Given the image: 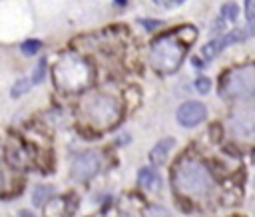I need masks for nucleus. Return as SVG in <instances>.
<instances>
[{"label":"nucleus","mask_w":255,"mask_h":217,"mask_svg":"<svg viewBox=\"0 0 255 217\" xmlns=\"http://www.w3.org/2000/svg\"><path fill=\"white\" fill-rule=\"evenodd\" d=\"M173 187L181 195L189 197H203L211 191L213 179L207 171L197 161H183L173 169Z\"/></svg>","instance_id":"obj_1"},{"label":"nucleus","mask_w":255,"mask_h":217,"mask_svg":"<svg viewBox=\"0 0 255 217\" xmlns=\"http://www.w3.org/2000/svg\"><path fill=\"white\" fill-rule=\"evenodd\" d=\"M54 80H56L58 88H62V90L78 92V90L86 88L88 82L92 80V70L80 56L66 54L54 68Z\"/></svg>","instance_id":"obj_2"},{"label":"nucleus","mask_w":255,"mask_h":217,"mask_svg":"<svg viewBox=\"0 0 255 217\" xmlns=\"http://www.w3.org/2000/svg\"><path fill=\"white\" fill-rule=\"evenodd\" d=\"M183 56H185V44H181L177 36H163L151 44L149 62L157 72L169 74L179 68Z\"/></svg>","instance_id":"obj_3"},{"label":"nucleus","mask_w":255,"mask_h":217,"mask_svg":"<svg viewBox=\"0 0 255 217\" xmlns=\"http://www.w3.org/2000/svg\"><path fill=\"white\" fill-rule=\"evenodd\" d=\"M221 96L229 100L255 98V68H235L221 76Z\"/></svg>","instance_id":"obj_4"},{"label":"nucleus","mask_w":255,"mask_h":217,"mask_svg":"<svg viewBox=\"0 0 255 217\" xmlns=\"http://www.w3.org/2000/svg\"><path fill=\"white\" fill-rule=\"evenodd\" d=\"M86 117L94 127H110L120 117L118 104L108 96H96L86 104Z\"/></svg>","instance_id":"obj_5"},{"label":"nucleus","mask_w":255,"mask_h":217,"mask_svg":"<svg viewBox=\"0 0 255 217\" xmlns=\"http://www.w3.org/2000/svg\"><path fill=\"white\" fill-rule=\"evenodd\" d=\"M229 131L235 139L253 143L255 141V109H245L229 117Z\"/></svg>","instance_id":"obj_6"},{"label":"nucleus","mask_w":255,"mask_h":217,"mask_svg":"<svg viewBox=\"0 0 255 217\" xmlns=\"http://www.w3.org/2000/svg\"><path fill=\"white\" fill-rule=\"evenodd\" d=\"M100 171V155L96 151H84L74 157L72 161V179L76 181H88Z\"/></svg>","instance_id":"obj_7"},{"label":"nucleus","mask_w":255,"mask_h":217,"mask_svg":"<svg viewBox=\"0 0 255 217\" xmlns=\"http://www.w3.org/2000/svg\"><path fill=\"white\" fill-rule=\"evenodd\" d=\"M247 38L245 30H233V32H227V34H221L217 38H213L211 42H207L203 48H201V54L205 60H213L219 56V52H223L227 46L231 44H237V42H243Z\"/></svg>","instance_id":"obj_8"},{"label":"nucleus","mask_w":255,"mask_h":217,"mask_svg":"<svg viewBox=\"0 0 255 217\" xmlns=\"http://www.w3.org/2000/svg\"><path fill=\"white\" fill-rule=\"evenodd\" d=\"M207 115V109L201 102H185L179 106L175 117L183 127H195L199 125Z\"/></svg>","instance_id":"obj_9"},{"label":"nucleus","mask_w":255,"mask_h":217,"mask_svg":"<svg viewBox=\"0 0 255 217\" xmlns=\"http://www.w3.org/2000/svg\"><path fill=\"white\" fill-rule=\"evenodd\" d=\"M173 145H175V139H173V137L159 139V141L151 147V151H149V161H151L153 165H161V163H165V159H167L169 151L173 149Z\"/></svg>","instance_id":"obj_10"},{"label":"nucleus","mask_w":255,"mask_h":217,"mask_svg":"<svg viewBox=\"0 0 255 217\" xmlns=\"http://www.w3.org/2000/svg\"><path fill=\"white\" fill-rule=\"evenodd\" d=\"M70 215H72V211L68 209V199H64V197L50 199L46 205V211H44V217H70Z\"/></svg>","instance_id":"obj_11"},{"label":"nucleus","mask_w":255,"mask_h":217,"mask_svg":"<svg viewBox=\"0 0 255 217\" xmlns=\"http://www.w3.org/2000/svg\"><path fill=\"white\" fill-rule=\"evenodd\" d=\"M245 16H247V28L245 34L255 36V0H245Z\"/></svg>","instance_id":"obj_12"},{"label":"nucleus","mask_w":255,"mask_h":217,"mask_svg":"<svg viewBox=\"0 0 255 217\" xmlns=\"http://www.w3.org/2000/svg\"><path fill=\"white\" fill-rule=\"evenodd\" d=\"M139 185H141V187H155V185H157V175H155V171L149 169V167H143V169L139 171Z\"/></svg>","instance_id":"obj_13"},{"label":"nucleus","mask_w":255,"mask_h":217,"mask_svg":"<svg viewBox=\"0 0 255 217\" xmlns=\"http://www.w3.org/2000/svg\"><path fill=\"white\" fill-rule=\"evenodd\" d=\"M50 193H52V187H48V185H38V187L34 189L32 203H34V205H44V203L50 199Z\"/></svg>","instance_id":"obj_14"},{"label":"nucleus","mask_w":255,"mask_h":217,"mask_svg":"<svg viewBox=\"0 0 255 217\" xmlns=\"http://www.w3.org/2000/svg\"><path fill=\"white\" fill-rule=\"evenodd\" d=\"M221 16H223L225 20H229V22L237 20V16H239V8H237V4H233V2L223 4V6H221Z\"/></svg>","instance_id":"obj_15"},{"label":"nucleus","mask_w":255,"mask_h":217,"mask_svg":"<svg viewBox=\"0 0 255 217\" xmlns=\"http://www.w3.org/2000/svg\"><path fill=\"white\" fill-rule=\"evenodd\" d=\"M40 48H42V42H40V40H26V42L20 46V50H22L26 56H34L36 52H40Z\"/></svg>","instance_id":"obj_16"},{"label":"nucleus","mask_w":255,"mask_h":217,"mask_svg":"<svg viewBox=\"0 0 255 217\" xmlns=\"http://www.w3.org/2000/svg\"><path fill=\"white\" fill-rule=\"evenodd\" d=\"M44 76H46V60H40V64L36 66V72H34V76H32V82L38 84V82L44 80Z\"/></svg>","instance_id":"obj_17"},{"label":"nucleus","mask_w":255,"mask_h":217,"mask_svg":"<svg viewBox=\"0 0 255 217\" xmlns=\"http://www.w3.org/2000/svg\"><path fill=\"white\" fill-rule=\"evenodd\" d=\"M195 90H197L199 94H207V92L211 90V82H209L207 78H197V80H195Z\"/></svg>","instance_id":"obj_18"},{"label":"nucleus","mask_w":255,"mask_h":217,"mask_svg":"<svg viewBox=\"0 0 255 217\" xmlns=\"http://www.w3.org/2000/svg\"><path fill=\"white\" fill-rule=\"evenodd\" d=\"M28 88H30V84H28V80H18V82H16V86L12 88V96H14V98H18L20 94H24V92H28Z\"/></svg>","instance_id":"obj_19"},{"label":"nucleus","mask_w":255,"mask_h":217,"mask_svg":"<svg viewBox=\"0 0 255 217\" xmlns=\"http://www.w3.org/2000/svg\"><path fill=\"white\" fill-rule=\"evenodd\" d=\"M139 22H141V26H145L147 30H153V28L159 26V20H153V22H151V20H139Z\"/></svg>","instance_id":"obj_20"},{"label":"nucleus","mask_w":255,"mask_h":217,"mask_svg":"<svg viewBox=\"0 0 255 217\" xmlns=\"http://www.w3.org/2000/svg\"><path fill=\"white\" fill-rule=\"evenodd\" d=\"M20 217H32V213H28V211H20Z\"/></svg>","instance_id":"obj_21"},{"label":"nucleus","mask_w":255,"mask_h":217,"mask_svg":"<svg viewBox=\"0 0 255 217\" xmlns=\"http://www.w3.org/2000/svg\"><path fill=\"white\" fill-rule=\"evenodd\" d=\"M4 187V177H2V171H0V189Z\"/></svg>","instance_id":"obj_22"},{"label":"nucleus","mask_w":255,"mask_h":217,"mask_svg":"<svg viewBox=\"0 0 255 217\" xmlns=\"http://www.w3.org/2000/svg\"><path fill=\"white\" fill-rule=\"evenodd\" d=\"M116 2H118L120 6H126V0H116Z\"/></svg>","instance_id":"obj_23"},{"label":"nucleus","mask_w":255,"mask_h":217,"mask_svg":"<svg viewBox=\"0 0 255 217\" xmlns=\"http://www.w3.org/2000/svg\"><path fill=\"white\" fill-rule=\"evenodd\" d=\"M171 2H173V4H183L185 0H171Z\"/></svg>","instance_id":"obj_24"}]
</instances>
